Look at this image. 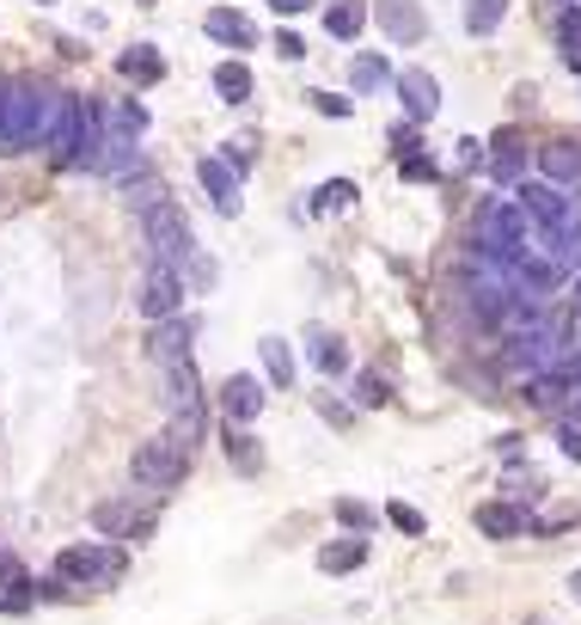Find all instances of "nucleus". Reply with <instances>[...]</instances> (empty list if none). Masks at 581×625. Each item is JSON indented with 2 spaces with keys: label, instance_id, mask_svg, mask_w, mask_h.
Instances as JSON below:
<instances>
[{
  "label": "nucleus",
  "instance_id": "nucleus-11",
  "mask_svg": "<svg viewBox=\"0 0 581 625\" xmlns=\"http://www.w3.org/2000/svg\"><path fill=\"white\" fill-rule=\"evenodd\" d=\"M374 13H380V32L392 37V44H416V37H423V25H428L416 0H380Z\"/></svg>",
  "mask_w": 581,
  "mask_h": 625
},
{
  "label": "nucleus",
  "instance_id": "nucleus-25",
  "mask_svg": "<svg viewBox=\"0 0 581 625\" xmlns=\"http://www.w3.org/2000/svg\"><path fill=\"white\" fill-rule=\"evenodd\" d=\"M386 399H392V387H386L374 368H361V375H355V405H386Z\"/></svg>",
  "mask_w": 581,
  "mask_h": 625
},
{
  "label": "nucleus",
  "instance_id": "nucleus-10",
  "mask_svg": "<svg viewBox=\"0 0 581 625\" xmlns=\"http://www.w3.org/2000/svg\"><path fill=\"white\" fill-rule=\"evenodd\" d=\"M221 411H227V423H258V411H263V380H258V375H233L227 387H221Z\"/></svg>",
  "mask_w": 581,
  "mask_h": 625
},
{
  "label": "nucleus",
  "instance_id": "nucleus-13",
  "mask_svg": "<svg viewBox=\"0 0 581 625\" xmlns=\"http://www.w3.org/2000/svg\"><path fill=\"white\" fill-rule=\"evenodd\" d=\"M398 93H404V110H411L416 123L441 110V86H435V74H428V68H411V74H398Z\"/></svg>",
  "mask_w": 581,
  "mask_h": 625
},
{
  "label": "nucleus",
  "instance_id": "nucleus-6",
  "mask_svg": "<svg viewBox=\"0 0 581 625\" xmlns=\"http://www.w3.org/2000/svg\"><path fill=\"white\" fill-rule=\"evenodd\" d=\"M56 577H68V582H117L122 577V552H110V546H61L56 552Z\"/></svg>",
  "mask_w": 581,
  "mask_h": 625
},
{
  "label": "nucleus",
  "instance_id": "nucleus-20",
  "mask_svg": "<svg viewBox=\"0 0 581 625\" xmlns=\"http://www.w3.org/2000/svg\"><path fill=\"white\" fill-rule=\"evenodd\" d=\"M227 460H233V472H245V479L263 472V448L245 436V423H227Z\"/></svg>",
  "mask_w": 581,
  "mask_h": 625
},
{
  "label": "nucleus",
  "instance_id": "nucleus-38",
  "mask_svg": "<svg viewBox=\"0 0 581 625\" xmlns=\"http://www.w3.org/2000/svg\"><path fill=\"white\" fill-rule=\"evenodd\" d=\"M37 7H56V0H37Z\"/></svg>",
  "mask_w": 581,
  "mask_h": 625
},
{
  "label": "nucleus",
  "instance_id": "nucleus-23",
  "mask_svg": "<svg viewBox=\"0 0 581 625\" xmlns=\"http://www.w3.org/2000/svg\"><path fill=\"white\" fill-rule=\"evenodd\" d=\"M502 19H508V0H465V32L472 37H496Z\"/></svg>",
  "mask_w": 581,
  "mask_h": 625
},
{
  "label": "nucleus",
  "instance_id": "nucleus-31",
  "mask_svg": "<svg viewBox=\"0 0 581 625\" xmlns=\"http://www.w3.org/2000/svg\"><path fill=\"white\" fill-rule=\"evenodd\" d=\"M275 56H282V62H300V56H306V44H300L294 32H275Z\"/></svg>",
  "mask_w": 581,
  "mask_h": 625
},
{
  "label": "nucleus",
  "instance_id": "nucleus-28",
  "mask_svg": "<svg viewBox=\"0 0 581 625\" xmlns=\"http://www.w3.org/2000/svg\"><path fill=\"white\" fill-rule=\"evenodd\" d=\"M92 521H98V528H105V533H117V528L141 533V528H147V521H129V509H117V503H105V509H98V516H92Z\"/></svg>",
  "mask_w": 581,
  "mask_h": 625
},
{
  "label": "nucleus",
  "instance_id": "nucleus-1",
  "mask_svg": "<svg viewBox=\"0 0 581 625\" xmlns=\"http://www.w3.org/2000/svg\"><path fill=\"white\" fill-rule=\"evenodd\" d=\"M533 239H538V227H533V215H526L514 197H489V203L477 209V251H484L496 270H508Z\"/></svg>",
  "mask_w": 581,
  "mask_h": 625
},
{
  "label": "nucleus",
  "instance_id": "nucleus-26",
  "mask_svg": "<svg viewBox=\"0 0 581 625\" xmlns=\"http://www.w3.org/2000/svg\"><path fill=\"white\" fill-rule=\"evenodd\" d=\"M349 203H355V185H349V178H336V185L319 190V203H312V209H319V215H331V209H349Z\"/></svg>",
  "mask_w": 581,
  "mask_h": 625
},
{
  "label": "nucleus",
  "instance_id": "nucleus-7",
  "mask_svg": "<svg viewBox=\"0 0 581 625\" xmlns=\"http://www.w3.org/2000/svg\"><path fill=\"white\" fill-rule=\"evenodd\" d=\"M514 203L526 209V215H533L538 239L569 234V197H564L557 185H545V178H538V185H526V178H520V185H514Z\"/></svg>",
  "mask_w": 581,
  "mask_h": 625
},
{
  "label": "nucleus",
  "instance_id": "nucleus-8",
  "mask_svg": "<svg viewBox=\"0 0 581 625\" xmlns=\"http://www.w3.org/2000/svg\"><path fill=\"white\" fill-rule=\"evenodd\" d=\"M538 173H545V185L564 190V197H581V141H545L538 148Z\"/></svg>",
  "mask_w": 581,
  "mask_h": 625
},
{
  "label": "nucleus",
  "instance_id": "nucleus-5",
  "mask_svg": "<svg viewBox=\"0 0 581 625\" xmlns=\"http://www.w3.org/2000/svg\"><path fill=\"white\" fill-rule=\"evenodd\" d=\"M141 234H147L153 264H178V258H190V221H183V209L171 203V197L141 215Z\"/></svg>",
  "mask_w": 581,
  "mask_h": 625
},
{
  "label": "nucleus",
  "instance_id": "nucleus-29",
  "mask_svg": "<svg viewBox=\"0 0 581 625\" xmlns=\"http://www.w3.org/2000/svg\"><path fill=\"white\" fill-rule=\"evenodd\" d=\"M557 49H564V68H576V74H581V37L569 32V25H557Z\"/></svg>",
  "mask_w": 581,
  "mask_h": 625
},
{
  "label": "nucleus",
  "instance_id": "nucleus-2",
  "mask_svg": "<svg viewBox=\"0 0 581 625\" xmlns=\"http://www.w3.org/2000/svg\"><path fill=\"white\" fill-rule=\"evenodd\" d=\"M49 129V93L37 80H13L0 98V154H31Z\"/></svg>",
  "mask_w": 581,
  "mask_h": 625
},
{
  "label": "nucleus",
  "instance_id": "nucleus-34",
  "mask_svg": "<svg viewBox=\"0 0 581 625\" xmlns=\"http://www.w3.org/2000/svg\"><path fill=\"white\" fill-rule=\"evenodd\" d=\"M275 13H306V7H312V0H270Z\"/></svg>",
  "mask_w": 581,
  "mask_h": 625
},
{
  "label": "nucleus",
  "instance_id": "nucleus-19",
  "mask_svg": "<svg viewBox=\"0 0 581 625\" xmlns=\"http://www.w3.org/2000/svg\"><path fill=\"white\" fill-rule=\"evenodd\" d=\"M349 86H355V93H386V86H398V74L386 68V56H355V62H349Z\"/></svg>",
  "mask_w": 581,
  "mask_h": 625
},
{
  "label": "nucleus",
  "instance_id": "nucleus-3",
  "mask_svg": "<svg viewBox=\"0 0 581 625\" xmlns=\"http://www.w3.org/2000/svg\"><path fill=\"white\" fill-rule=\"evenodd\" d=\"M183 441L178 436H153V441H141L135 448V460H129V479L135 485H147V491H171L183 479Z\"/></svg>",
  "mask_w": 581,
  "mask_h": 625
},
{
  "label": "nucleus",
  "instance_id": "nucleus-4",
  "mask_svg": "<svg viewBox=\"0 0 581 625\" xmlns=\"http://www.w3.org/2000/svg\"><path fill=\"white\" fill-rule=\"evenodd\" d=\"M135 312H141V319H153V326L178 319V312H183V270L178 264H147V270H141Z\"/></svg>",
  "mask_w": 581,
  "mask_h": 625
},
{
  "label": "nucleus",
  "instance_id": "nucleus-18",
  "mask_svg": "<svg viewBox=\"0 0 581 625\" xmlns=\"http://www.w3.org/2000/svg\"><path fill=\"white\" fill-rule=\"evenodd\" d=\"M122 74L129 80H141V86H153V80H166V56H159V49L153 44H135V49H122Z\"/></svg>",
  "mask_w": 581,
  "mask_h": 625
},
{
  "label": "nucleus",
  "instance_id": "nucleus-16",
  "mask_svg": "<svg viewBox=\"0 0 581 625\" xmlns=\"http://www.w3.org/2000/svg\"><path fill=\"white\" fill-rule=\"evenodd\" d=\"M367 564V540L361 533H349V540H331V546L319 552V570L324 577H349V570H361Z\"/></svg>",
  "mask_w": 581,
  "mask_h": 625
},
{
  "label": "nucleus",
  "instance_id": "nucleus-15",
  "mask_svg": "<svg viewBox=\"0 0 581 625\" xmlns=\"http://www.w3.org/2000/svg\"><path fill=\"white\" fill-rule=\"evenodd\" d=\"M147 356L153 362H166V368H178V362H190V319H166V326H153V338H147Z\"/></svg>",
  "mask_w": 581,
  "mask_h": 625
},
{
  "label": "nucleus",
  "instance_id": "nucleus-21",
  "mask_svg": "<svg viewBox=\"0 0 581 625\" xmlns=\"http://www.w3.org/2000/svg\"><path fill=\"white\" fill-rule=\"evenodd\" d=\"M361 25H367L361 0H336V7H324V32L343 37V44H355V37H361Z\"/></svg>",
  "mask_w": 581,
  "mask_h": 625
},
{
  "label": "nucleus",
  "instance_id": "nucleus-33",
  "mask_svg": "<svg viewBox=\"0 0 581 625\" xmlns=\"http://www.w3.org/2000/svg\"><path fill=\"white\" fill-rule=\"evenodd\" d=\"M319 110H324V117H349V98H331V93H319Z\"/></svg>",
  "mask_w": 581,
  "mask_h": 625
},
{
  "label": "nucleus",
  "instance_id": "nucleus-27",
  "mask_svg": "<svg viewBox=\"0 0 581 625\" xmlns=\"http://www.w3.org/2000/svg\"><path fill=\"white\" fill-rule=\"evenodd\" d=\"M386 521H392V528H398V533H428V521H423V516H416L411 503H386Z\"/></svg>",
  "mask_w": 581,
  "mask_h": 625
},
{
  "label": "nucleus",
  "instance_id": "nucleus-9",
  "mask_svg": "<svg viewBox=\"0 0 581 625\" xmlns=\"http://www.w3.org/2000/svg\"><path fill=\"white\" fill-rule=\"evenodd\" d=\"M197 178H202V190H209V203L221 209V215H239V166H227V160H202L197 166Z\"/></svg>",
  "mask_w": 581,
  "mask_h": 625
},
{
  "label": "nucleus",
  "instance_id": "nucleus-17",
  "mask_svg": "<svg viewBox=\"0 0 581 625\" xmlns=\"http://www.w3.org/2000/svg\"><path fill=\"white\" fill-rule=\"evenodd\" d=\"M306 356H312L319 375H343V368H349V350H343L336 331H306Z\"/></svg>",
  "mask_w": 581,
  "mask_h": 625
},
{
  "label": "nucleus",
  "instance_id": "nucleus-24",
  "mask_svg": "<svg viewBox=\"0 0 581 625\" xmlns=\"http://www.w3.org/2000/svg\"><path fill=\"white\" fill-rule=\"evenodd\" d=\"M258 356H263V375H270L275 387H288L294 380V350L282 344V338H258Z\"/></svg>",
  "mask_w": 581,
  "mask_h": 625
},
{
  "label": "nucleus",
  "instance_id": "nucleus-12",
  "mask_svg": "<svg viewBox=\"0 0 581 625\" xmlns=\"http://www.w3.org/2000/svg\"><path fill=\"white\" fill-rule=\"evenodd\" d=\"M477 528L489 540H514V533H533V516L520 503H477Z\"/></svg>",
  "mask_w": 581,
  "mask_h": 625
},
{
  "label": "nucleus",
  "instance_id": "nucleus-32",
  "mask_svg": "<svg viewBox=\"0 0 581 625\" xmlns=\"http://www.w3.org/2000/svg\"><path fill=\"white\" fill-rule=\"evenodd\" d=\"M557 448H564L569 460H581V423H564V429H557Z\"/></svg>",
  "mask_w": 581,
  "mask_h": 625
},
{
  "label": "nucleus",
  "instance_id": "nucleus-35",
  "mask_svg": "<svg viewBox=\"0 0 581 625\" xmlns=\"http://www.w3.org/2000/svg\"><path fill=\"white\" fill-rule=\"evenodd\" d=\"M564 25H569V32L581 37V7H576V13H564Z\"/></svg>",
  "mask_w": 581,
  "mask_h": 625
},
{
  "label": "nucleus",
  "instance_id": "nucleus-14",
  "mask_svg": "<svg viewBox=\"0 0 581 625\" xmlns=\"http://www.w3.org/2000/svg\"><path fill=\"white\" fill-rule=\"evenodd\" d=\"M202 32H209L214 44H227V49H251V44H258V32H251V19H245L239 7H214V13L202 19Z\"/></svg>",
  "mask_w": 581,
  "mask_h": 625
},
{
  "label": "nucleus",
  "instance_id": "nucleus-22",
  "mask_svg": "<svg viewBox=\"0 0 581 625\" xmlns=\"http://www.w3.org/2000/svg\"><path fill=\"white\" fill-rule=\"evenodd\" d=\"M214 93L227 98V105H245V98H251V68H245L239 56L221 62V68H214Z\"/></svg>",
  "mask_w": 581,
  "mask_h": 625
},
{
  "label": "nucleus",
  "instance_id": "nucleus-30",
  "mask_svg": "<svg viewBox=\"0 0 581 625\" xmlns=\"http://www.w3.org/2000/svg\"><path fill=\"white\" fill-rule=\"evenodd\" d=\"M336 521H349V528H374V509H361V503H336Z\"/></svg>",
  "mask_w": 581,
  "mask_h": 625
},
{
  "label": "nucleus",
  "instance_id": "nucleus-37",
  "mask_svg": "<svg viewBox=\"0 0 581 625\" xmlns=\"http://www.w3.org/2000/svg\"><path fill=\"white\" fill-rule=\"evenodd\" d=\"M576 307H581V276H576Z\"/></svg>",
  "mask_w": 581,
  "mask_h": 625
},
{
  "label": "nucleus",
  "instance_id": "nucleus-36",
  "mask_svg": "<svg viewBox=\"0 0 581 625\" xmlns=\"http://www.w3.org/2000/svg\"><path fill=\"white\" fill-rule=\"evenodd\" d=\"M569 594H576V601H581V570H576V577H569Z\"/></svg>",
  "mask_w": 581,
  "mask_h": 625
}]
</instances>
